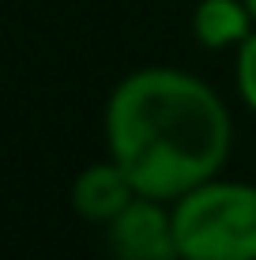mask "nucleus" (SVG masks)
<instances>
[{"mask_svg": "<svg viewBox=\"0 0 256 260\" xmlns=\"http://www.w3.org/2000/svg\"><path fill=\"white\" fill-rule=\"evenodd\" d=\"M113 260H177L170 204L136 196L117 219L105 226Z\"/></svg>", "mask_w": 256, "mask_h": 260, "instance_id": "nucleus-3", "label": "nucleus"}, {"mask_svg": "<svg viewBox=\"0 0 256 260\" xmlns=\"http://www.w3.org/2000/svg\"><path fill=\"white\" fill-rule=\"evenodd\" d=\"M72 211L91 226H109L121 211L136 200V185L125 174V166L117 158H102V162H91L76 174L72 181Z\"/></svg>", "mask_w": 256, "mask_h": 260, "instance_id": "nucleus-4", "label": "nucleus"}, {"mask_svg": "<svg viewBox=\"0 0 256 260\" xmlns=\"http://www.w3.org/2000/svg\"><path fill=\"white\" fill-rule=\"evenodd\" d=\"M234 87L237 98L256 113V30L237 46V60H234Z\"/></svg>", "mask_w": 256, "mask_h": 260, "instance_id": "nucleus-6", "label": "nucleus"}, {"mask_svg": "<svg viewBox=\"0 0 256 260\" xmlns=\"http://www.w3.org/2000/svg\"><path fill=\"white\" fill-rule=\"evenodd\" d=\"M177 260H256V185L223 174L170 204Z\"/></svg>", "mask_w": 256, "mask_h": 260, "instance_id": "nucleus-2", "label": "nucleus"}, {"mask_svg": "<svg viewBox=\"0 0 256 260\" xmlns=\"http://www.w3.org/2000/svg\"><path fill=\"white\" fill-rule=\"evenodd\" d=\"M256 30L245 0H200L192 8V38L211 53L237 49Z\"/></svg>", "mask_w": 256, "mask_h": 260, "instance_id": "nucleus-5", "label": "nucleus"}, {"mask_svg": "<svg viewBox=\"0 0 256 260\" xmlns=\"http://www.w3.org/2000/svg\"><path fill=\"white\" fill-rule=\"evenodd\" d=\"M105 151L139 196L173 204L223 174L234 121L223 94L185 68L151 64L125 76L102 110Z\"/></svg>", "mask_w": 256, "mask_h": 260, "instance_id": "nucleus-1", "label": "nucleus"}, {"mask_svg": "<svg viewBox=\"0 0 256 260\" xmlns=\"http://www.w3.org/2000/svg\"><path fill=\"white\" fill-rule=\"evenodd\" d=\"M245 8H249V15H252V23H256V0H245Z\"/></svg>", "mask_w": 256, "mask_h": 260, "instance_id": "nucleus-7", "label": "nucleus"}]
</instances>
